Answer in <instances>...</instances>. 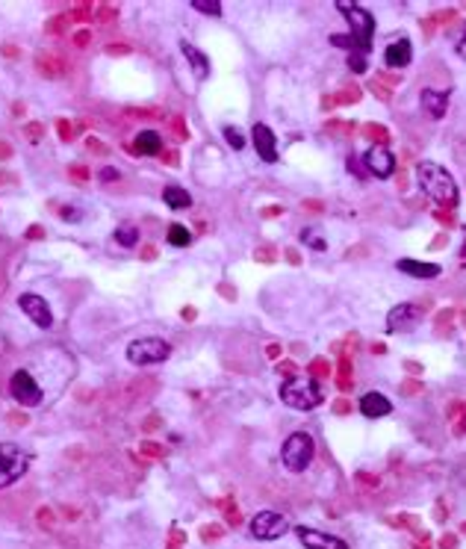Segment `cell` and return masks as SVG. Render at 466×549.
I'll return each mask as SVG.
<instances>
[{"label": "cell", "mask_w": 466, "mask_h": 549, "mask_svg": "<svg viewBox=\"0 0 466 549\" xmlns=\"http://www.w3.org/2000/svg\"><path fill=\"white\" fill-rule=\"evenodd\" d=\"M313 455H316V443H313V438H310L307 431L289 434L284 449H281V461H284V467L289 472H304L310 467Z\"/></svg>", "instance_id": "obj_4"}, {"label": "cell", "mask_w": 466, "mask_h": 549, "mask_svg": "<svg viewBox=\"0 0 466 549\" xmlns=\"http://www.w3.org/2000/svg\"><path fill=\"white\" fill-rule=\"evenodd\" d=\"M224 139H228V145H233L236 151H242V145H245V136L239 133L236 127H224Z\"/></svg>", "instance_id": "obj_30"}, {"label": "cell", "mask_w": 466, "mask_h": 549, "mask_svg": "<svg viewBox=\"0 0 466 549\" xmlns=\"http://www.w3.org/2000/svg\"><path fill=\"white\" fill-rule=\"evenodd\" d=\"M9 157H12V145L0 139V160H9Z\"/></svg>", "instance_id": "obj_42"}, {"label": "cell", "mask_w": 466, "mask_h": 549, "mask_svg": "<svg viewBox=\"0 0 466 549\" xmlns=\"http://www.w3.org/2000/svg\"><path fill=\"white\" fill-rule=\"evenodd\" d=\"M363 166H366V171L375 174V178L387 180L389 174L396 171V157H393V151H387L384 145H372L369 151L363 154Z\"/></svg>", "instance_id": "obj_11"}, {"label": "cell", "mask_w": 466, "mask_h": 549, "mask_svg": "<svg viewBox=\"0 0 466 549\" xmlns=\"http://www.w3.org/2000/svg\"><path fill=\"white\" fill-rule=\"evenodd\" d=\"M36 71H39L45 80H59L62 74H65V62H62V56H56L54 51H42L39 56H36Z\"/></svg>", "instance_id": "obj_15"}, {"label": "cell", "mask_w": 466, "mask_h": 549, "mask_svg": "<svg viewBox=\"0 0 466 549\" xmlns=\"http://www.w3.org/2000/svg\"><path fill=\"white\" fill-rule=\"evenodd\" d=\"M142 449H145V452H150V455H162V449H160V446H154V443H145Z\"/></svg>", "instance_id": "obj_46"}, {"label": "cell", "mask_w": 466, "mask_h": 549, "mask_svg": "<svg viewBox=\"0 0 466 549\" xmlns=\"http://www.w3.org/2000/svg\"><path fill=\"white\" fill-rule=\"evenodd\" d=\"M104 54H107V56H130V54H133V47H130V45H124V42H118V45L112 42V45H107V47H104Z\"/></svg>", "instance_id": "obj_31"}, {"label": "cell", "mask_w": 466, "mask_h": 549, "mask_svg": "<svg viewBox=\"0 0 466 549\" xmlns=\"http://www.w3.org/2000/svg\"><path fill=\"white\" fill-rule=\"evenodd\" d=\"M116 15H118V9L112 6V3H100V6L95 9V18H98L100 24H109V21H116Z\"/></svg>", "instance_id": "obj_27"}, {"label": "cell", "mask_w": 466, "mask_h": 549, "mask_svg": "<svg viewBox=\"0 0 466 549\" xmlns=\"http://www.w3.org/2000/svg\"><path fill=\"white\" fill-rule=\"evenodd\" d=\"M180 51H183V56H186L189 65H192L195 80H207V74H210V59L201 54L195 45H189V42H180Z\"/></svg>", "instance_id": "obj_19"}, {"label": "cell", "mask_w": 466, "mask_h": 549, "mask_svg": "<svg viewBox=\"0 0 466 549\" xmlns=\"http://www.w3.org/2000/svg\"><path fill=\"white\" fill-rule=\"evenodd\" d=\"M298 541L304 543V549H348V543L336 534H327L319 529H310V526H295Z\"/></svg>", "instance_id": "obj_12"}, {"label": "cell", "mask_w": 466, "mask_h": 549, "mask_svg": "<svg viewBox=\"0 0 466 549\" xmlns=\"http://www.w3.org/2000/svg\"><path fill=\"white\" fill-rule=\"evenodd\" d=\"M0 51H3V56H9V59H18V56H21V51H18L15 45H3Z\"/></svg>", "instance_id": "obj_40"}, {"label": "cell", "mask_w": 466, "mask_h": 549, "mask_svg": "<svg viewBox=\"0 0 466 549\" xmlns=\"http://www.w3.org/2000/svg\"><path fill=\"white\" fill-rule=\"evenodd\" d=\"M251 136H254V148H257L263 163H278V139H274L272 127H266V124H254Z\"/></svg>", "instance_id": "obj_13"}, {"label": "cell", "mask_w": 466, "mask_h": 549, "mask_svg": "<svg viewBox=\"0 0 466 549\" xmlns=\"http://www.w3.org/2000/svg\"><path fill=\"white\" fill-rule=\"evenodd\" d=\"M18 307L30 316L33 325H39V328H50V325H54V314H50V304L45 302L42 295H36V293H21V295H18Z\"/></svg>", "instance_id": "obj_10"}, {"label": "cell", "mask_w": 466, "mask_h": 549, "mask_svg": "<svg viewBox=\"0 0 466 549\" xmlns=\"http://www.w3.org/2000/svg\"><path fill=\"white\" fill-rule=\"evenodd\" d=\"M59 213H62V219H71V222H80L83 219V210H77V207H62Z\"/></svg>", "instance_id": "obj_37"}, {"label": "cell", "mask_w": 466, "mask_h": 549, "mask_svg": "<svg viewBox=\"0 0 466 549\" xmlns=\"http://www.w3.org/2000/svg\"><path fill=\"white\" fill-rule=\"evenodd\" d=\"M410 59H413V45L407 39H398L384 51V62L389 68H405L410 65Z\"/></svg>", "instance_id": "obj_17"}, {"label": "cell", "mask_w": 466, "mask_h": 549, "mask_svg": "<svg viewBox=\"0 0 466 549\" xmlns=\"http://www.w3.org/2000/svg\"><path fill=\"white\" fill-rule=\"evenodd\" d=\"M180 319L183 322H195V307H183L180 310Z\"/></svg>", "instance_id": "obj_43"}, {"label": "cell", "mask_w": 466, "mask_h": 549, "mask_svg": "<svg viewBox=\"0 0 466 549\" xmlns=\"http://www.w3.org/2000/svg\"><path fill=\"white\" fill-rule=\"evenodd\" d=\"M389 410H393V405H389V399L384 393H366L360 399V414L369 417V419H381L387 417Z\"/></svg>", "instance_id": "obj_16"}, {"label": "cell", "mask_w": 466, "mask_h": 549, "mask_svg": "<svg viewBox=\"0 0 466 549\" xmlns=\"http://www.w3.org/2000/svg\"><path fill=\"white\" fill-rule=\"evenodd\" d=\"M417 183L419 190L431 198V201H437L440 207H455L458 204V183L455 178L437 163H419L417 166Z\"/></svg>", "instance_id": "obj_2"}, {"label": "cell", "mask_w": 466, "mask_h": 549, "mask_svg": "<svg viewBox=\"0 0 466 549\" xmlns=\"http://www.w3.org/2000/svg\"><path fill=\"white\" fill-rule=\"evenodd\" d=\"M396 269L405 272V274H410V278H425V281L440 278V272H443V266H437V263H422V260H410V257H401L398 263H396Z\"/></svg>", "instance_id": "obj_14"}, {"label": "cell", "mask_w": 466, "mask_h": 549, "mask_svg": "<svg viewBox=\"0 0 466 549\" xmlns=\"http://www.w3.org/2000/svg\"><path fill=\"white\" fill-rule=\"evenodd\" d=\"M219 290H222V295H224V298H236V293L231 290V286H228V284H222V286H219Z\"/></svg>", "instance_id": "obj_47"}, {"label": "cell", "mask_w": 466, "mask_h": 549, "mask_svg": "<svg viewBox=\"0 0 466 549\" xmlns=\"http://www.w3.org/2000/svg\"><path fill=\"white\" fill-rule=\"evenodd\" d=\"M27 136H30V139H39V136H42V124L39 121H30L27 124Z\"/></svg>", "instance_id": "obj_39"}, {"label": "cell", "mask_w": 466, "mask_h": 549, "mask_svg": "<svg viewBox=\"0 0 466 549\" xmlns=\"http://www.w3.org/2000/svg\"><path fill=\"white\" fill-rule=\"evenodd\" d=\"M348 68L355 71V74H363V71H366V59H363L360 54H351L348 56Z\"/></svg>", "instance_id": "obj_35"}, {"label": "cell", "mask_w": 466, "mask_h": 549, "mask_svg": "<svg viewBox=\"0 0 466 549\" xmlns=\"http://www.w3.org/2000/svg\"><path fill=\"white\" fill-rule=\"evenodd\" d=\"M56 133H59V139H62V142L74 139V124H71V121H65V118H59V121H56Z\"/></svg>", "instance_id": "obj_32"}, {"label": "cell", "mask_w": 466, "mask_h": 549, "mask_svg": "<svg viewBox=\"0 0 466 549\" xmlns=\"http://www.w3.org/2000/svg\"><path fill=\"white\" fill-rule=\"evenodd\" d=\"M68 174H71V180H77V183H86V180L92 178V171L86 169L83 163H71V166H68Z\"/></svg>", "instance_id": "obj_28"}, {"label": "cell", "mask_w": 466, "mask_h": 549, "mask_svg": "<svg viewBox=\"0 0 466 549\" xmlns=\"http://www.w3.org/2000/svg\"><path fill=\"white\" fill-rule=\"evenodd\" d=\"M336 9L343 12V18L348 21L351 36H334L331 45H336V47H348L351 54H366L369 47H372L375 18H372L363 6H357V3H345V0H339Z\"/></svg>", "instance_id": "obj_1"}, {"label": "cell", "mask_w": 466, "mask_h": 549, "mask_svg": "<svg viewBox=\"0 0 466 549\" xmlns=\"http://www.w3.org/2000/svg\"><path fill=\"white\" fill-rule=\"evenodd\" d=\"M30 467V458L15 443H0V488L15 484Z\"/></svg>", "instance_id": "obj_6"}, {"label": "cell", "mask_w": 466, "mask_h": 549, "mask_svg": "<svg viewBox=\"0 0 466 549\" xmlns=\"http://www.w3.org/2000/svg\"><path fill=\"white\" fill-rule=\"evenodd\" d=\"M301 240H304V242H310V248H316V252H325V248H327V242H325V240H319V236H316V231H313V228L301 231Z\"/></svg>", "instance_id": "obj_29"}, {"label": "cell", "mask_w": 466, "mask_h": 549, "mask_svg": "<svg viewBox=\"0 0 466 549\" xmlns=\"http://www.w3.org/2000/svg\"><path fill=\"white\" fill-rule=\"evenodd\" d=\"M171 130H174V136H180V139H189V127H186V121L180 116L171 118Z\"/></svg>", "instance_id": "obj_33"}, {"label": "cell", "mask_w": 466, "mask_h": 549, "mask_svg": "<svg viewBox=\"0 0 466 549\" xmlns=\"http://www.w3.org/2000/svg\"><path fill=\"white\" fill-rule=\"evenodd\" d=\"M281 402L295 410H313L325 402V387L316 378H289L281 384Z\"/></svg>", "instance_id": "obj_3"}, {"label": "cell", "mask_w": 466, "mask_h": 549, "mask_svg": "<svg viewBox=\"0 0 466 549\" xmlns=\"http://www.w3.org/2000/svg\"><path fill=\"white\" fill-rule=\"evenodd\" d=\"M86 148H89L92 154H109V148L100 142V139H95V136H89V139H86Z\"/></svg>", "instance_id": "obj_36"}, {"label": "cell", "mask_w": 466, "mask_h": 549, "mask_svg": "<svg viewBox=\"0 0 466 549\" xmlns=\"http://www.w3.org/2000/svg\"><path fill=\"white\" fill-rule=\"evenodd\" d=\"M192 9L204 12V15H222V3H219V0H192Z\"/></svg>", "instance_id": "obj_25"}, {"label": "cell", "mask_w": 466, "mask_h": 549, "mask_svg": "<svg viewBox=\"0 0 466 549\" xmlns=\"http://www.w3.org/2000/svg\"><path fill=\"white\" fill-rule=\"evenodd\" d=\"M142 257H145V260H154V257H157V248H154V245H145V248H142Z\"/></svg>", "instance_id": "obj_45"}, {"label": "cell", "mask_w": 466, "mask_h": 549, "mask_svg": "<svg viewBox=\"0 0 466 549\" xmlns=\"http://www.w3.org/2000/svg\"><path fill=\"white\" fill-rule=\"evenodd\" d=\"M286 532H289V523L278 511H260V514L251 520V534H254L257 541H278Z\"/></svg>", "instance_id": "obj_7"}, {"label": "cell", "mask_w": 466, "mask_h": 549, "mask_svg": "<svg viewBox=\"0 0 466 549\" xmlns=\"http://www.w3.org/2000/svg\"><path fill=\"white\" fill-rule=\"evenodd\" d=\"M116 242L124 248L139 245V228L136 224H121V228H116Z\"/></svg>", "instance_id": "obj_22"}, {"label": "cell", "mask_w": 466, "mask_h": 549, "mask_svg": "<svg viewBox=\"0 0 466 549\" xmlns=\"http://www.w3.org/2000/svg\"><path fill=\"white\" fill-rule=\"evenodd\" d=\"M422 322V310L417 304H396L387 316V331L389 334H407L417 331Z\"/></svg>", "instance_id": "obj_9"}, {"label": "cell", "mask_w": 466, "mask_h": 549, "mask_svg": "<svg viewBox=\"0 0 466 549\" xmlns=\"http://www.w3.org/2000/svg\"><path fill=\"white\" fill-rule=\"evenodd\" d=\"M130 154H162V139L157 130H139L136 136V145L130 148Z\"/></svg>", "instance_id": "obj_20"}, {"label": "cell", "mask_w": 466, "mask_h": 549, "mask_svg": "<svg viewBox=\"0 0 466 549\" xmlns=\"http://www.w3.org/2000/svg\"><path fill=\"white\" fill-rule=\"evenodd\" d=\"M160 157H162V163H169V166L178 163V151H166V154H160Z\"/></svg>", "instance_id": "obj_44"}, {"label": "cell", "mask_w": 466, "mask_h": 549, "mask_svg": "<svg viewBox=\"0 0 466 549\" xmlns=\"http://www.w3.org/2000/svg\"><path fill=\"white\" fill-rule=\"evenodd\" d=\"M95 3H77L74 6V12H71V21H89V18H95Z\"/></svg>", "instance_id": "obj_26"}, {"label": "cell", "mask_w": 466, "mask_h": 549, "mask_svg": "<svg viewBox=\"0 0 466 549\" xmlns=\"http://www.w3.org/2000/svg\"><path fill=\"white\" fill-rule=\"evenodd\" d=\"M419 101H422V109H425L431 118H443V116H446V109H449V92L422 89Z\"/></svg>", "instance_id": "obj_18"}, {"label": "cell", "mask_w": 466, "mask_h": 549, "mask_svg": "<svg viewBox=\"0 0 466 549\" xmlns=\"http://www.w3.org/2000/svg\"><path fill=\"white\" fill-rule=\"evenodd\" d=\"M9 390H12V396H15V402H18L21 408H36V405L42 402V387L33 381V376H30L27 369L12 372Z\"/></svg>", "instance_id": "obj_8"}, {"label": "cell", "mask_w": 466, "mask_h": 549, "mask_svg": "<svg viewBox=\"0 0 466 549\" xmlns=\"http://www.w3.org/2000/svg\"><path fill=\"white\" fill-rule=\"evenodd\" d=\"M42 236H45V228H39V224L27 231V240H42Z\"/></svg>", "instance_id": "obj_41"}, {"label": "cell", "mask_w": 466, "mask_h": 549, "mask_svg": "<svg viewBox=\"0 0 466 549\" xmlns=\"http://www.w3.org/2000/svg\"><path fill=\"white\" fill-rule=\"evenodd\" d=\"M189 242H192V233H189L183 224H171L169 228V245H174V248H186Z\"/></svg>", "instance_id": "obj_23"}, {"label": "cell", "mask_w": 466, "mask_h": 549, "mask_svg": "<svg viewBox=\"0 0 466 549\" xmlns=\"http://www.w3.org/2000/svg\"><path fill=\"white\" fill-rule=\"evenodd\" d=\"M171 355V346L160 337H142V340H133L127 346V360L136 366H150V364H162L169 360Z\"/></svg>", "instance_id": "obj_5"}, {"label": "cell", "mask_w": 466, "mask_h": 549, "mask_svg": "<svg viewBox=\"0 0 466 549\" xmlns=\"http://www.w3.org/2000/svg\"><path fill=\"white\" fill-rule=\"evenodd\" d=\"M71 42L77 45V47H86V45L92 42V30H86V27H83V30H77V33L71 36Z\"/></svg>", "instance_id": "obj_34"}, {"label": "cell", "mask_w": 466, "mask_h": 549, "mask_svg": "<svg viewBox=\"0 0 466 549\" xmlns=\"http://www.w3.org/2000/svg\"><path fill=\"white\" fill-rule=\"evenodd\" d=\"M121 178V171L118 169H112V166H107V169H100V180H107V183H112V180H118Z\"/></svg>", "instance_id": "obj_38"}, {"label": "cell", "mask_w": 466, "mask_h": 549, "mask_svg": "<svg viewBox=\"0 0 466 549\" xmlns=\"http://www.w3.org/2000/svg\"><path fill=\"white\" fill-rule=\"evenodd\" d=\"M68 24H71V15H54L50 21H45V33L62 36V33H68Z\"/></svg>", "instance_id": "obj_24"}, {"label": "cell", "mask_w": 466, "mask_h": 549, "mask_svg": "<svg viewBox=\"0 0 466 549\" xmlns=\"http://www.w3.org/2000/svg\"><path fill=\"white\" fill-rule=\"evenodd\" d=\"M162 201L171 210H186V207H192V195H189L183 186H166V190H162Z\"/></svg>", "instance_id": "obj_21"}, {"label": "cell", "mask_w": 466, "mask_h": 549, "mask_svg": "<svg viewBox=\"0 0 466 549\" xmlns=\"http://www.w3.org/2000/svg\"><path fill=\"white\" fill-rule=\"evenodd\" d=\"M460 254H463V257H466V242H463V248H460Z\"/></svg>", "instance_id": "obj_48"}]
</instances>
